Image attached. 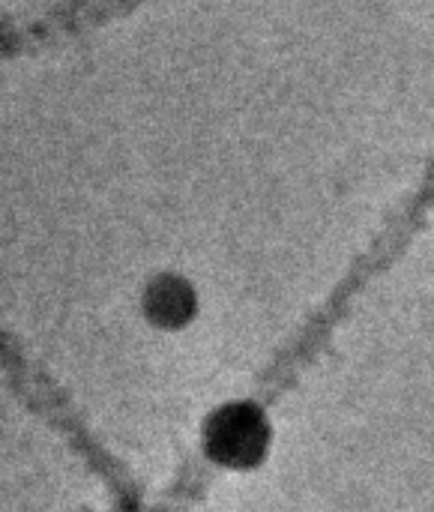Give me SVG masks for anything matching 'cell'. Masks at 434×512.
Masks as SVG:
<instances>
[{
	"mask_svg": "<svg viewBox=\"0 0 434 512\" xmlns=\"http://www.w3.org/2000/svg\"><path fill=\"white\" fill-rule=\"evenodd\" d=\"M267 447V426L264 420L246 408L231 405L225 408L207 429V450L216 462L231 468H249Z\"/></svg>",
	"mask_w": 434,
	"mask_h": 512,
	"instance_id": "cell-1",
	"label": "cell"
},
{
	"mask_svg": "<svg viewBox=\"0 0 434 512\" xmlns=\"http://www.w3.org/2000/svg\"><path fill=\"white\" fill-rule=\"evenodd\" d=\"M192 312V297L183 294V288H159L153 294V318L159 324H180Z\"/></svg>",
	"mask_w": 434,
	"mask_h": 512,
	"instance_id": "cell-2",
	"label": "cell"
}]
</instances>
